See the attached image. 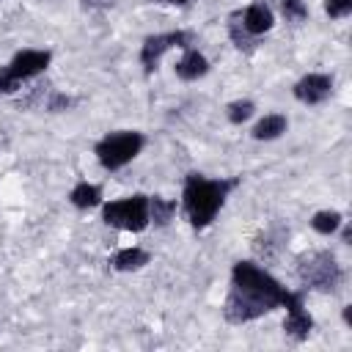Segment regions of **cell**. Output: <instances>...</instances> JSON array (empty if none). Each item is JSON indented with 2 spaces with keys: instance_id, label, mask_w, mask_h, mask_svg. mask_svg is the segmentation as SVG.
<instances>
[{
  "instance_id": "1",
  "label": "cell",
  "mask_w": 352,
  "mask_h": 352,
  "mask_svg": "<svg viewBox=\"0 0 352 352\" xmlns=\"http://www.w3.org/2000/svg\"><path fill=\"white\" fill-rule=\"evenodd\" d=\"M286 292L267 270L253 261H236L231 270V292L223 302V316L231 324L253 322L289 300Z\"/></svg>"
},
{
  "instance_id": "2",
  "label": "cell",
  "mask_w": 352,
  "mask_h": 352,
  "mask_svg": "<svg viewBox=\"0 0 352 352\" xmlns=\"http://www.w3.org/2000/svg\"><path fill=\"white\" fill-rule=\"evenodd\" d=\"M234 187H236V179H206L201 173H187L184 192H182L187 220L195 228H206Z\"/></svg>"
},
{
  "instance_id": "3",
  "label": "cell",
  "mask_w": 352,
  "mask_h": 352,
  "mask_svg": "<svg viewBox=\"0 0 352 352\" xmlns=\"http://www.w3.org/2000/svg\"><path fill=\"white\" fill-rule=\"evenodd\" d=\"M297 275L305 283V289H316V292H336L344 278L341 264L330 250H316L302 256L297 264Z\"/></svg>"
},
{
  "instance_id": "4",
  "label": "cell",
  "mask_w": 352,
  "mask_h": 352,
  "mask_svg": "<svg viewBox=\"0 0 352 352\" xmlns=\"http://www.w3.org/2000/svg\"><path fill=\"white\" fill-rule=\"evenodd\" d=\"M143 146H146V138H143L140 132H135V129H121V132H113V135L102 138L94 151H96L99 165H102L104 170H118V168H124L126 162H132V160L140 154Z\"/></svg>"
},
{
  "instance_id": "5",
  "label": "cell",
  "mask_w": 352,
  "mask_h": 352,
  "mask_svg": "<svg viewBox=\"0 0 352 352\" xmlns=\"http://www.w3.org/2000/svg\"><path fill=\"white\" fill-rule=\"evenodd\" d=\"M102 220L107 226H116L121 231H143L151 220H148V195H129V198H118L104 204L102 209Z\"/></svg>"
},
{
  "instance_id": "6",
  "label": "cell",
  "mask_w": 352,
  "mask_h": 352,
  "mask_svg": "<svg viewBox=\"0 0 352 352\" xmlns=\"http://www.w3.org/2000/svg\"><path fill=\"white\" fill-rule=\"evenodd\" d=\"M190 44V33L187 30H170V33H157V36H148L140 47V63L146 72H154L160 58L173 50V47H187Z\"/></svg>"
},
{
  "instance_id": "7",
  "label": "cell",
  "mask_w": 352,
  "mask_h": 352,
  "mask_svg": "<svg viewBox=\"0 0 352 352\" xmlns=\"http://www.w3.org/2000/svg\"><path fill=\"white\" fill-rule=\"evenodd\" d=\"M283 305H286V311H289V314H286V322H283L286 336L294 338V341H305V338L311 336V330H314V319L308 316V311H305V305H302V292H292Z\"/></svg>"
},
{
  "instance_id": "8",
  "label": "cell",
  "mask_w": 352,
  "mask_h": 352,
  "mask_svg": "<svg viewBox=\"0 0 352 352\" xmlns=\"http://www.w3.org/2000/svg\"><path fill=\"white\" fill-rule=\"evenodd\" d=\"M50 52L47 50H22V52H16L14 58H11V63H8V69H11V74L22 82V80H30V77H36V74H41L47 66H50Z\"/></svg>"
},
{
  "instance_id": "9",
  "label": "cell",
  "mask_w": 352,
  "mask_h": 352,
  "mask_svg": "<svg viewBox=\"0 0 352 352\" xmlns=\"http://www.w3.org/2000/svg\"><path fill=\"white\" fill-rule=\"evenodd\" d=\"M333 94V77L330 74H305L294 82V96L302 104H319Z\"/></svg>"
},
{
  "instance_id": "10",
  "label": "cell",
  "mask_w": 352,
  "mask_h": 352,
  "mask_svg": "<svg viewBox=\"0 0 352 352\" xmlns=\"http://www.w3.org/2000/svg\"><path fill=\"white\" fill-rule=\"evenodd\" d=\"M242 28L253 36V38H258V36H264L270 28H272V8L267 6V3H253V6H248L245 8V14H242Z\"/></svg>"
},
{
  "instance_id": "11",
  "label": "cell",
  "mask_w": 352,
  "mask_h": 352,
  "mask_svg": "<svg viewBox=\"0 0 352 352\" xmlns=\"http://www.w3.org/2000/svg\"><path fill=\"white\" fill-rule=\"evenodd\" d=\"M209 72V60L198 52V50H187L182 58H179V63H176V74L182 77V80H198V77H204Z\"/></svg>"
},
{
  "instance_id": "12",
  "label": "cell",
  "mask_w": 352,
  "mask_h": 352,
  "mask_svg": "<svg viewBox=\"0 0 352 352\" xmlns=\"http://www.w3.org/2000/svg\"><path fill=\"white\" fill-rule=\"evenodd\" d=\"M113 270L118 272H132V270H140L143 264H148V253L143 248H124L113 256Z\"/></svg>"
},
{
  "instance_id": "13",
  "label": "cell",
  "mask_w": 352,
  "mask_h": 352,
  "mask_svg": "<svg viewBox=\"0 0 352 352\" xmlns=\"http://www.w3.org/2000/svg\"><path fill=\"white\" fill-rule=\"evenodd\" d=\"M286 126H289V121H286V116H264L256 126H253V138L256 140H275V138H280L283 132H286Z\"/></svg>"
},
{
  "instance_id": "14",
  "label": "cell",
  "mask_w": 352,
  "mask_h": 352,
  "mask_svg": "<svg viewBox=\"0 0 352 352\" xmlns=\"http://www.w3.org/2000/svg\"><path fill=\"white\" fill-rule=\"evenodd\" d=\"M69 201H72L77 209H91V206H99V204H102V190H99L96 184L80 182V184H74V187H72Z\"/></svg>"
},
{
  "instance_id": "15",
  "label": "cell",
  "mask_w": 352,
  "mask_h": 352,
  "mask_svg": "<svg viewBox=\"0 0 352 352\" xmlns=\"http://www.w3.org/2000/svg\"><path fill=\"white\" fill-rule=\"evenodd\" d=\"M173 214H176V201H168L162 195L148 198V220H154V226H168Z\"/></svg>"
},
{
  "instance_id": "16",
  "label": "cell",
  "mask_w": 352,
  "mask_h": 352,
  "mask_svg": "<svg viewBox=\"0 0 352 352\" xmlns=\"http://www.w3.org/2000/svg\"><path fill=\"white\" fill-rule=\"evenodd\" d=\"M311 226H314V231H319V234H333V231H338V226H341V214H338V212H330V209L316 212L314 220H311Z\"/></svg>"
},
{
  "instance_id": "17",
  "label": "cell",
  "mask_w": 352,
  "mask_h": 352,
  "mask_svg": "<svg viewBox=\"0 0 352 352\" xmlns=\"http://www.w3.org/2000/svg\"><path fill=\"white\" fill-rule=\"evenodd\" d=\"M228 33H231V41L239 47V50H245V52H250L253 50V44H256V38L242 28V22H239V16H231V22H228Z\"/></svg>"
},
{
  "instance_id": "18",
  "label": "cell",
  "mask_w": 352,
  "mask_h": 352,
  "mask_svg": "<svg viewBox=\"0 0 352 352\" xmlns=\"http://www.w3.org/2000/svg\"><path fill=\"white\" fill-rule=\"evenodd\" d=\"M253 110H256V104H253L250 99H236V102H231V104L226 107L231 124H242V121H248V118L253 116Z\"/></svg>"
},
{
  "instance_id": "19",
  "label": "cell",
  "mask_w": 352,
  "mask_h": 352,
  "mask_svg": "<svg viewBox=\"0 0 352 352\" xmlns=\"http://www.w3.org/2000/svg\"><path fill=\"white\" fill-rule=\"evenodd\" d=\"M280 11H283V16L292 19V22H300V19L308 16V8H305L302 0H280Z\"/></svg>"
},
{
  "instance_id": "20",
  "label": "cell",
  "mask_w": 352,
  "mask_h": 352,
  "mask_svg": "<svg viewBox=\"0 0 352 352\" xmlns=\"http://www.w3.org/2000/svg\"><path fill=\"white\" fill-rule=\"evenodd\" d=\"M324 11L330 14V16H346L349 11H352V0H324Z\"/></svg>"
},
{
  "instance_id": "21",
  "label": "cell",
  "mask_w": 352,
  "mask_h": 352,
  "mask_svg": "<svg viewBox=\"0 0 352 352\" xmlns=\"http://www.w3.org/2000/svg\"><path fill=\"white\" fill-rule=\"evenodd\" d=\"M19 88V80L11 74L8 66H0V94H14Z\"/></svg>"
},
{
  "instance_id": "22",
  "label": "cell",
  "mask_w": 352,
  "mask_h": 352,
  "mask_svg": "<svg viewBox=\"0 0 352 352\" xmlns=\"http://www.w3.org/2000/svg\"><path fill=\"white\" fill-rule=\"evenodd\" d=\"M72 104H74V99H72V96H66V94H55V96L50 99V104H47V107L58 113V110H66V107H72Z\"/></svg>"
},
{
  "instance_id": "23",
  "label": "cell",
  "mask_w": 352,
  "mask_h": 352,
  "mask_svg": "<svg viewBox=\"0 0 352 352\" xmlns=\"http://www.w3.org/2000/svg\"><path fill=\"white\" fill-rule=\"evenodd\" d=\"M344 322H346V324H352V305H346V308H344Z\"/></svg>"
},
{
  "instance_id": "24",
  "label": "cell",
  "mask_w": 352,
  "mask_h": 352,
  "mask_svg": "<svg viewBox=\"0 0 352 352\" xmlns=\"http://www.w3.org/2000/svg\"><path fill=\"white\" fill-rule=\"evenodd\" d=\"M157 3H173V6H187L190 0H157Z\"/></svg>"
}]
</instances>
